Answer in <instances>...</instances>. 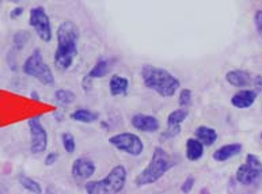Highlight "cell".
Instances as JSON below:
<instances>
[{"label":"cell","instance_id":"cell-1","mask_svg":"<svg viewBox=\"0 0 262 194\" xmlns=\"http://www.w3.org/2000/svg\"><path fill=\"white\" fill-rule=\"evenodd\" d=\"M79 29L71 20H64L57 29V49L55 52V64L59 69H69L78 56Z\"/></svg>","mask_w":262,"mask_h":194},{"label":"cell","instance_id":"cell-2","mask_svg":"<svg viewBox=\"0 0 262 194\" xmlns=\"http://www.w3.org/2000/svg\"><path fill=\"white\" fill-rule=\"evenodd\" d=\"M141 78L146 87L156 91L163 98H170L181 87L179 80L173 74L164 68H159L150 64L144 65L141 69Z\"/></svg>","mask_w":262,"mask_h":194},{"label":"cell","instance_id":"cell-3","mask_svg":"<svg viewBox=\"0 0 262 194\" xmlns=\"http://www.w3.org/2000/svg\"><path fill=\"white\" fill-rule=\"evenodd\" d=\"M175 164H177V162H175L171 155L167 154L162 147H156L151 156V160L148 163V166L137 175L136 185L141 187L158 182L159 179L162 178L167 171L171 170Z\"/></svg>","mask_w":262,"mask_h":194},{"label":"cell","instance_id":"cell-4","mask_svg":"<svg viewBox=\"0 0 262 194\" xmlns=\"http://www.w3.org/2000/svg\"><path fill=\"white\" fill-rule=\"evenodd\" d=\"M127 168L124 166H115L105 178L100 181H88L86 183L87 194H118L127 183Z\"/></svg>","mask_w":262,"mask_h":194},{"label":"cell","instance_id":"cell-5","mask_svg":"<svg viewBox=\"0 0 262 194\" xmlns=\"http://www.w3.org/2000/svg\"><path fill=\"white\" fill-rule=\"evenodd\" d=\"M23 72L26 75L36 78L38 82H41L45 86H52L55 83V76L52 74V69L44 61V57L41 55L40 49H36L25 61Z\"/></svg>","mask_w":262,"mask_h":194},{"label":"cell","instance_id":"cell-6","mask_svg":"<svg viewBox=\"0 0 262 194\" xmlns=\"http://www.w3.org/2000/svg\"><path fill=\"white\" fill-rule=\"evenodd\" d=\"M109 143L118 151L131 155V156H140L144 151V144L141 139L131 132H123V133L111 136L109 139Z\"/></svg>","mask_w":262,"mask_h":194},{"label":"cell","instance_id":"cell-7","mask_svg":"<svg viewBox=\"0 0 262 194\" xmlns=\"http://www.w3.org/2000/svg\"><path fill=\"white\" fill-rule=\"evenodd\" d=\"M262 177V162L255 155L249 154L246 156L245 164L239 167L236 171V181L241 185L249 186L258 181Z\"/></svg>","mask_w":262,"mask_h":194},{"label":"cell","instance_id":"cell-8","mask_svg":"<svg viewBox=\"0 0 262 194\" xmlns=\"http://www.w3.org/2000/svg\"><path fill=\"white\" fill-rule=\"evenodd\" d=\"M29 129H30V151L32 154L40 155L48 148V132L41 124L38 115L29 119Z\"/></svg>","mask_w":262,"mask_h":194},{"label":"cell","instance_id":"cell-9","mask_svg":"<svg viewBox=\"0 0 262 194\" xmlns=\"http://www.w3.org/2000/svg\"><path fill=\"white\" fill-rule=\"evenodd\" d=\"M30 26L36 30L37 36L44 42H51L52 40V26L49 15L42 7H34L30 10Z\"/></svg>","mask_w":262,"mask_h":194},{"label":"cell","instance_id":"cell-10","mask_svg":"<svg viewBox=\"0 0 262 194\" xmlns=\"http://www.w3.org/2000/svg\"><path fill=\"white\" fill-rule=\"evenodd\" d=\"M187 115H189V111L183 107L171 111L170 114L167 115V131L160 136V139L169 140L178 136L181 133V125L187 118Z\"/></svg>","mask_w":262,"mask_h":194},{"label":"cell","instance_id":"cell-11","mask_svg":"<svg viewBox=\"0 0 262 194\" xmlns=\"http://www.w3.org/2000/svg\"><path fill=\"white\" fill-rule=\"evenodd\" d=\"M72 178L76 182H83L96 174V163L88 158H78L72 163Z\"/></svg>","mask_w":262,"mask_h":194},{"label":"cell","instance_id":"cell-12","mask_svg":"<svg viewBox=\"0 0 262 194\" xmlns=\"http://www.w3.org/2000/svg\"><path fill=\"white\" fill-rule=\"evenodd\" d=\"M132 127L144 133H154L158 132L160 128V123L159 119L154 115L148 114H135L131 119Z\"/></svg>","mask_w":262,"mask_h":194},{"label":"cell","instance_id":"cell-13","mask_svg":"<svg viewBox=\"0 0 262 194\" xmlns=\"http://www.w3.org/2000/svg\"><path fill=\"white\" fill-rule=\"evenodd\" d=\"M255 99H257V91L241 90L231 98V103H232V106L238 107V109H247L255 102Z\"/></svg>","mask_w":262,"mask_h":194},{"label":"cell","instance_id":"cell-14","mask_svg":"<svg viewBox=\"0 0 262 194\" xmlns=\"http://www.w3.org/2000/svg\"><path fill=\"white\" fill-rule=\"evenodd\" d=\"M241 151H242V144H239V143L227 144V146L220 147L219 150L215 151L213 160H216V162H226V160H228V159L234 158V156L241 154Z\"/></svg>","mask_w":262,"mask_h":194},{"label":"cell","instance_id":"cell-15","mask_svg":"<svg viewBox=\"0 0 262 194\" xmlns=\"http://www.w3.org/2000/svg\"><path fill=\"white\" fill-rule=\"evenodd\" d=\"M111 61L107 59H101L96 63V65L92 67V69L88 72L86 78H84V83L90 82L92 79H100V78H105V76L111 71Z\"/></svg>","mask_w":262,"mask_h":194},{"label":"cell","instance_id":"cell-16","mask_svg":"<svg viewBox=\"0 0 262 194\" xmlns=\"http://www.w3.org/2000/svg\"><path fill=\"white\" fill-rule=\"evenodd\" d=\"M195 137L199 141H201L204 147H210L213 146L216 143V140H218V132L215 131L213 128L201 125V127L196 128Z\"/></svg>","mask_w":262,"mask_h":194},{"label":"cell","instance_id":"cell-17","mask_svg":"<svg viewBox=\"0 0 262 194\" xmlns=\"http://www.w3.org/2000/svg\"><path fill=\"white\" fill-rule=\"evenodd\" d=\"M226 80L234 87H245L250 83L251 76L249 72L242 71V69H234V71L227 72Z\"/></svg>","mask_w":262,"mask_h":194},{"label":"cell","instance_id":"cell-18","mask_svg":"<svg viewBox=\"0 0 262 194\" xmlns=\"http://www.w3.org/2000/svg\"><path fill=\"white\" fill-rule=\"evenodd\" d=\"M204 155V146L201 141L196 139V137H190L186 140V158L190 162H197L203 158Z\"/></svg>","mask_w":262,"mask_h":194},{"label":"cell","instance_id":"cell-19","mask_svg":"<svg viewBox=\"0 0 262 194\" xmlns=\"http://www.w3.org/2000/svg\"><path fill=\"white\" fill-rule=\"evenodd\" d=\"M109 88H110V94L113 96L125 95L129 88V80L127 78L120 75L111 76L110 83H109Z\"/></svg>","mask_w":262,"mask_h":194},{"label":"cell","instance_id":"cell-20","mask_svg":"<svg viewBox=\"0 0 262 194\" xmlns=\"http://www.w3.org/2000/svg\"><path fill=\"white\" fill-rule=\"evenodd\" d=\"M71 118L76 123L82 124H92L100 118V115L96 111L88 110V109H78L71 114Z\"/></svg>","mask_w":262,"mask_h":194},{"label":"cell","instance_id":"cell-21","mask_svg":"<svg viewBox=\"0 0 262 194\" xmlns=\"http://www.w3.org/2000/svg\"><path fill=\"white\" fill-rule=\"evenodd\" d=\"M55 99L60 105L67 106V105H71V103L75 102L76 95L75 92H72L71 90H64V88H61V90H57L55 92Z\"/></svg>","mask_w":262,"mask_h":194},{"label":"cell","instance_id":"cell-22","mask_svg":"<svg viewBox=\"0 0 262 194\" xmlns=\"http://www.w3.org/2000/svg\"><path fill=\"white\" fill-rule=\"evenodd\" d=\"M19 183L22 185V187H25L26 190L30 191L33 194H42V187L37 181L29 178V177H20Z\"/></svg>","mask_w":262,"mask_h":194},{"label":"cell","instance_id":"cell-23","mask_svg":"<svg viewBox=\"0 0 262 194\" xmlns=\"http://www.w3.org/2000/svg\"><path fill=\"white\" fill-rule=\"evenodd\" d=\"M61 143H63V148L65 150L67 154H74L76 150V141L75 137L69 132H65L61 135Z\"/></svg>","mask_w":262,"mask_h":194},{"label":"cell","instance_id":"cell-24","mask_svg":"<svg viewBox=\"0 0 262 194\" xmlns=\"http://www.w3.org/2000/svg\"><path fill=\"white\" fill-rule=\"evenodd\" d=\"M192 101H193V95H192V91L189 88H183L179 92V106L183 107V109H187V107L192 105Z\"/></svg>","mask_w":262,"mask_h":194},{"label":"cell","instance_id":"cell-25","mask_svg":"<svg viewBox=\"0 0 262 194\" xmlns=\"http://www.w3.org/2000/svg\"><path fill=\"white\" fill-rule=\"evenodd\" d=\"M29 41L28 32H18L14 36V44H15L16 49H22Z\"/></svg>","mask_w":262,"mask_h":194},{"label":"cell","instance_id":"cell-26","mask_svg":"<svg viewBox=\"0 0 262 194\" xmlns=\"http://www.w3.org/2000/svg\"><path fill=\"white\" fill-rule=\"evenodd\" d=\"M195 183H196L195 177L189 175V177H187V178L183 181L182 186H181V191H182V193H185V194L190 193L192 189H193V186H195Z\"/></svg>","mask_w":262,"mask_h":194},{"label":"cell","instance_id":"cell-27","mask_svg":"<svg viewBox=\"0 0 262 194\" xmlns=\"http://www.w3.org/2000/svg\"><path fill=\"white\" fill-rule=\"evenodd\" d=\"M254 22L255 28H257V32H258L259 36L262 37V10H258V11L255 12Z\"/></svg>","mask_w":262,"mask_h":194},{"label":"cell","instance_id":"cell-28","mask_svg":"<svg viewBox=\"0 0 262 194\" xmlns=\"http://www.w3.org/2000/svg\"><path fill=\"white\" fill-rule=\"evenodd\" d=\"M57 158H59V155L56 154V152H51V154L46 155V158H45V164H46V166H52V164L56 163Z\"/></svg>","mask_w":262,"mask_h":194},{"label":"cell","instance_id":"cell-29","mask_svg":"<svg viewBox=\"0 0 262 194\" xmlns=\"http://www.w3.org/2000/svg\"><path fill=\"white\" fill-rule=\"evenodd\" d=\"M254 87L257 91L262 92V76H257L254 79ZM254 90V91H255Z\"/></svg>","mask_w":262,"mask_h":194},{"label":"cell","instance_id":"cell-30","mask_svg":"<svg viewBox=\"0 0 262 194\" xmlns=\"http://www.w3.org/2000/svg\"><path fill=\"white\" fill-rule=\"evenodd\" d=\"M20 14H23V8L22 7L15 8V10L11 12V18H16V16H19Z\"/></svg>","mask_w":262,"mask_h":194},{"label":"cell","instance_id":"cell-31","mask_svg":"<svg viewBox=\"0 0 262 194\" xmlns=\"http://www.w3.org/2000/svg\"><path fill=\"white\" fill-rule=\"evenodd\" d=\"M30 96H32L33 101H37V102L40 101V98H38V95H37V92H32V94H30Z\"/></svg>","mask_w":262,"mask_h":194},{"label":"cell","instance_id":"cell-32","mask_svg":"<svg viewBox=\"0 0 262 194\" xmlns=\"http://www.w3.org/2000/svg\"><path fill=\"white\" fill-rule=\"evenodd\" d=\"M11 2H19V0H11Z\"/></svg>","mask_w":262,"mask_h":194},{"label":"cell","instance_id":"cell-33","mask_svg":"<svg viewBox=\"0 0 262 194\" xmlns=\"http://www.w3.org/2000/svg\"><path fill=\"white\" fill-rule=\"evenodd\" d=\"M261 139H262V133H261Z\"/></svg>","mask_w":262,"mask_h":194}]
</instances>
